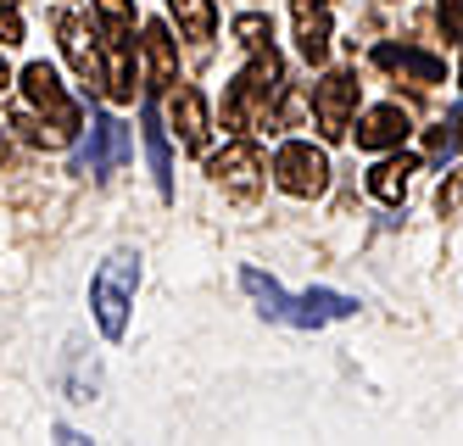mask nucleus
Instances as JSON below:
<instances>
[{"mask_svg": "<svg viewBox=\"0 0 463 446\" xmlns=\"http://www.w3.org/2000/svg\"><path fill=\"white\" fill-rule=\"evenodd\" d=\"M135 285H140V262L118 251L101 262V273L90 280V307H95V324H101L107 340H118L128 329V307H135Z\"/></svg>", "mask_w": 463, "mask_h": 446, "instance_id": "nucleus-1", "label": "nucleus"}, {"mask_svg": "<svg viewBox=\"0 0 463 446\" xmlns=\"http://www.w3.org/2000/svg\"><path fill=\"white\" fill-rule=\"evenodd\" d=\"M23 95H28V112H40L56 128V140L73 146V134L84 128V112H79V100L61 90V79H56L51 62H28L23 67Z\"/></svg>", "mask_w": 463, "mask_h": 446, "instance_id": "nucleus-2", "label": "nucleus"}, {"mask_svg": "<svg viewBox=\"0 0 463 446\" xmlns=\"http://www.w3.org/2000/svg\"><path fill=\"white\" fill-rule=\"evenodd\" d=\"M274 185H279L285 195H302V201L324 195V190H329V157L313 151L307 140H285L279 157H274Z\"/></svg>", "mask_w": 463, "mask_h": 446, "instance_id": "nucleus-3", "label": "nucleus"}, {"mask_svg": "<svg viewBox=\"0 0 463 446\" xmlns=\"http://www.w3.org/2000/svg\"><path fill=\"white\" fill-rule=\"evenodd\" d=\"M207 174H213V185H218L229 201H251V195L262 190V179H269V167H262V157H257L251 140H235V146H223V151L207 162Z\"/></svg>", "mask_w": 463, "mask_h": 446, "instance_id": "nucleus-4", "label": "nucleus"}, {"mask_svg": "<svg viewBox=\"0 0 463 446\" xmlns=\"http://www.w3.org/2000/svg\"><path fill=\"white\" fill-rule=\"evenodd\" d=\"M352 112H357V79L352 73H324L313 84V123H318V134L324 140H346Z\"/></svg>", "mask_w": 463, "mask_h": 446, "instance_id": "nucleus-5", "label": "nucleus"}, {"mask_svg": "<svg viewBox=\"0 0 463 446\" xmlns=\"http://www.w3.org/2000/svg\"><path fill=\"white\" fill-rule=\"evenodd\" d=\"M56 33H61V56L73 62V73L84 79V90L95 95L107 84V51L95 45V33H90V23L84 17H73V12H56Z\"/></svg>", "mask_w": 463, "mask_h": 446, "instance_id": "nucleus-6", "label": "nucleus"}, {"mask_svg": "<svg viewBox=\"0 0 463 446\" xmlns=\"http://www.w3.org/2000/svg\"><path fill=\"white\" fill-rule=\"evenodd\" d=\"M168 123H174V134H179L184 151H207L213 118H207V100H202V90H195V84H179L174 79V90H168Z\"/></svg>", "mask_w": 463, "mask_h": 446, "instance_id": "nucleus-7", "label": "nucleus"}, {"mask_svg": "<svg viewBox=\"0 0 463 446\" xmlns=\"http://www.w3.org/2000/svg\"><path fill=\"white\" fill-rule=\"evenodd\" d=\"M357 313V301L341 296V290H307V296H285L279 307V324H296V329H324L329 318H352Z\"/></svg>", "mask_w": 463, "mask_h": 446, "instance_id": "nucleus-8", "label": "nucleus"}, {"mask_svg": "<svg viewBox=\"0 0 463 446\" xmlns=\"http://www.w3.org/2000/svg\"><path fill=\"white\" fill-rule=\"evenodd\" d=\"M374 62L385 67V73H396L402 84H413V90H436V84L447 79L441 56H430V51H413V45H380V51H374Z\"/></svg>", "mask_w": 463, "mask_h": 446, "instance_id": "nucleus-9", "label": "nucleus"}, {"mask_svg": "<svg viewBox=\"0 0 463 446\" xmlns=\"http://www.w3.org/2000/svg\"><path fill=\"white\" fill-rule=\"evenodd\" d=\"M408 128H413V118L391 100V107H374V112H363V118H357V146H363V151L402 146V140H408Z\"/></svg>", "mask_w": 463, "mask_h": 446, "instance_id": "nucleus-10", "label": "nucleus"}, {"mask_svg": "<svg viewBox=\"0 0 463 446\" xmlns=\"http://www.w3.org/2000/svg\"><path fill=\"white\" fill-rule=\"evenodd\" d=\"M128 157V128L118 123V118H95V128H90V151L79 157V174H107L112 162H123Z\"/></svg>", "mask_w": 463, "mask_h": 446, "instance_id": "nucleus-11", "label": "nucleus"}, {"mask_svg": "<svg viewBox=\"0 0 463 446\" xmlns=\"http://www.w3.org/2000/svg\"><path fill=\"white\" fill-rule=\"evenodd\" d=\"M290 12H296V40H302V56L324 62L329 56V0H290Z\"/></svg>", "mask_w": 463, "mask_h": 446, "instance_id": "nucleus-12", "label": "nucleus"}, {"mask_svg": "<svg viewBox=\"0 0 463 446\" xmlns=\"http://www.w3.org/2000/svg\"><path fill=\"white\" fill-rule=\"evenodd\" d=\"M413 174H419V157H385L374 174H369V195L385 201V207H402V195H408Z\"/></svg>", "mask_w": 463, "mask_h": 446, "instance_id": "nucleus-13", "label": "nucleus"}, {"mask_svg": "<svg viewBox=\"0 0 463 446\" xmlns=\"http://www.w3.org/2000/svg\"><path fill=\"white\" fill-rule=\"evenodd\" d=\"M146 73H151V90H174V79H179L174 40H168V28H162V23L146 28Z\"/></svg>", "mask_w": 463, "mask_h": 446, "instance_id": "nucleus-14", "label": "nucleus"}, {"mask_svg": "<svg viewBox=\"0 0 463 446\" xmlns=\"http://www.w3.org/2000/svg\"><path fill=\"white\" fill-rule=\"evenodd\" d=\"M168 12H174V23H179L184 40H195V45H207V40H213V28H218L213 0H168Z\"/></svg>", "mask_w": 463, "mask_h": 446, "instance_id": "nucleus-15", "label": "nucleus"}, {"mask_svg": "<svg viewBox=\"0 0 463 446\" xmlns=\"http://www.w3.org/2000/svg\"><path fill=\"white\" fill-rule=\"evenodd\" d=\"M146 151H151V174H156V190L162 201L174 195V162H168V140H162V128H156V112L146 107Z\"/></svg>", "mask_w": 463, "mask_h": 446, "instance_id": "nucleus-16", "label": "nucleus"}, {"mask_svg": "<svg viewBox=\"0 0 463 446\" xmlns=\"http://www.w3.org/2000/svg\"><path fill=\"white\" fill-rule=\"evenodd\" d=\"M107 95L135 100V62H128V45H118V40H107Z\"/></svg>", "mask_w": 463, "mask_h": 446, "instance_id": "nucleus-17", "label": "nucleus"}, {"mask_svg": "<svg viewBox=\"0 0 463 446\" xmlns=\"http://www.w3.org/2000/svg\"><path fill=\"white\" fill-rule=\"evenodd\" d=\"M95 17H101L107 40H118V45L135 40V6H128V0H95Z\"/></svg>", "mask_w": 463, "mask_h": 446, "instance_id": "nucleus-18", "label": "nucleus"}, {"mask_svg": "<svg viewBox=\"0 0 463 446\" xmlns=\"http://www.w3.org/2000/svg\"><path fill=\"white\" fill-rule=\"evenodd\" d=\"M235 40L251 51V45H269L274 40V23L262 17V12H246V17H235Z\"/></svg>", "mask_w": 463, "mask_h": 446, "instance_id": "nucleus-19", "label": "nucleus"}, {"mask_svg": "<svg viewBox=\"0 0 463 446\" xmlns=\"http://www.w3.org/2000/svg\"><path fill=\"white\" fill-rule=\"evenodd\" d=\"M458 140H463V107H458L441 128H430V157H452V151H458Z\"/></svg>", "mask_w": 463, "mask_h": 446, "instance_id": "nucleus-20", "label": "nucleus"}, {"mask_svg": "<svg viewBox=\"0 0 463 446\" xmlns=\"http://www.w3.org/2000/svg\"><path fill=\"white\" fill-rule=\"evenodd\" d=\"M436 207H441V218H463V167H452V174L441 179Z\"/></svg>", "mask_w": 463, "mask_h": 446, "instance_id": "nucleus-21", "label": "nucleus"}, {"mask_svg": "<svg viewBox=\"0 0 463 446\" xmlns=\"http://www.w3.org/2000/svg\"><path fill=\"white\" fill-rule=\"evenodd\" d=\"M436 23L447 40H463V0H436Z\"/></svg>", "mask_w": 463, "mask_h": 446, "instance_id": "nucleus-22", "label": "nucleus"}, {"mask_svg": "<svg viewBox=\"0 0 463 446\" xmlns=\"http://www.w3.org/2000/svg\"><path fill=\"white\" fill-rule=\"evenodd\" d=\"M0 45H23V17L12 12V0H0Z\"/></svg>", "mask_w": 463, "mask_h": 446, "instance_id": "nucleus-23", "label": "nucleus"}, {"mask_svg": "<svg viewBox=\"0 0 463 446\" xmlns=\"http://www.w3.org/2000/svg\"><path fill=\"white\" fill-rule=\"evenodd\" d=\"M12 84V73H6V62H0V90H6Z\"/></svg>", "mask_w": 463, "mask_h": 446, "instance_id": "nucleus-24", "label": "nucleus"}, {"mask_svg": "<svg viewBox=\"0 0 463 446\" xmlns=\"http://www.w3.org/2000/svg\"><path fill=\"white\" fill-rule=\"evenodd\" d=\"M0 162H6V134H0Z\"/></svg>", "mask_w": 463, "mask_h": 446, "instance_id": "nucleus-25", "label": "nucleus"}, {"mask_svg": "<svg viewBox=\"0 0 463 446\" xmlns=\"http://www.w3.org/2000/svg\"><path fill=\"white\" fill-rule=\"evenodd\" d=\"M458 79H463V73H458Z\"/></svg>", "mask_w": 463, "mask_h": 446, "instance_id": "nucleus-26", "label": "nucleus"}]
</instances>
